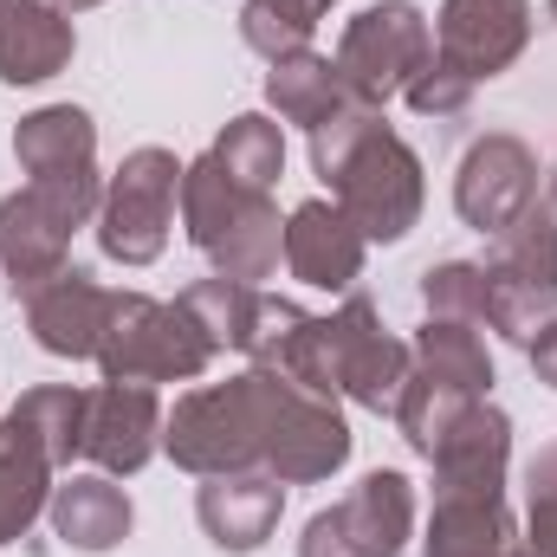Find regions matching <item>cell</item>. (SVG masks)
<instances>
[{
  "mask_svg": "<svg viewBox=\"0 0 557 557\" xmlns=\"http://www.w3.org/2000/svg\"><path fill=\"white\" fill-rule=\"evenodd\" d=\"M46 512L72 552H111L131 539V493L111 473H72L65 486H52Z\"/></svg>",
  "mask_w": 557,
  "mask_h": 557,
  "instance_id": "cell-20",
  "label": "cell"
},
{
  "mask_svg": "<svg viewBox=\"0 0 557 557\" xmlns=\"http://www.w3.org/2000/svg\"><path fill=\"white\" fill-rule=\"evenodd\" d=\"M311 169L363 240H403L421 221V156L370 104H344L311 131Z\"/></svg>",
  "mask_w": 557,
  "mask_h": 557,
  "instance_id": "cell-2",
  "label": "cell"
},
{
  "mask_svg": "<svg viewBox=\"0 0 557 557\" xmlns=\"http://www.w3.org/2000/svg\"><path fill=\"white\" fill-rule=\"evenodd\" d=\"M454 208L473 234L499 240L519 214L539 208V156L519 137L493 131L460 156V175H454Z\"/></svg>",
  "mask_w": 557,
  "mask_h": 557,
  "instance_id": "cell-12",
  "label": "cell"
},
{
  "mask_svg": "<svg viewBox=\"0 0 557 557\" xmlns=\"http://www.w3.org/2000/svg\"><path fill=\"white\" fill-rule=\"evenodd\" d=\"M162 403L149 383H98L85 396V460L111 480H131L162 447Z\"/></svg>",
  "mask_w": 557,
  "mask_h": 557,
  "instance_id": "cell-13",
  "label": "cell"
},
{
  "mask_svg": "<svg viewBox=\"0 0 557 557\" xmlns=\"http://www.w3.org/2000/svg\"><path fill=\"white\" fill-rule=\"evenodd\" d=\"M0 7H7V0H0Z\"/></svg>",
  "mask_w": 557,
  "mask_h": 557,
  "instance_id": "cell-35",
  "label": "cell"
},
{
  "mask_svg": "<svg viewBox=\"0 0 557 557\" xmlns=\"http://www.w3.org/2000/svg\"><path fill=\"white\" fill-rule=\"evenodd\" d=\"M409 532H416V486L409 473L376 467L305 525L298 557H396Z\"/></svg>",
  "mask_w": 557,
  "mask_h": 557,
  "instance_id": "cell-11",
  "label": "cell"
},
{
  "mask_svg": "<svg viewBox=\"0 0 557 557\" xmlns=\"http://www.w3.org/2000/svg\"><path fill=\"white\" fill-rule=\"evenodd\" d=\"M214 337L195 324V311L175 298H143V292H111V318L98 337V370L104 383H195L214 363Z\"/></svg>",
  "mask_w": 557,
  "mask_h": 557,
  "instance_id": "cell-6",
  "label": "cell"
},
{
  "mask_svg": "<svg viewBox=\"0 0 557 557\" xmlns=\"http://www.w3.org/2000/svg\"><path fill=\"white\" fill-rule=\"evenodd\" d=\"M104 318H111V292L91 273H78V267H65L59 278H46L39 292H26V331L52 357H98Z\"/></svg>",
  "mask_w": 557,
  "mask_h": 557,
  "instance_id": "cell-16",
  "label": "cell"
},
{
  "mask_svg": "<svg viewBox=\"0 0 557 557\" xmlns=\"http://www.w3.org/2000/svg\"><path fill=\"white\" fill-rule=\"evenodd\" d=\"M267 104L278 111V124L318 131L324 117H337V111L357 104V98H350L337 59H324V52L305 46V52H292V59H273V72H267Z\"/></svg>",
  "mask_w": 557,
  "mask_h": 557,
  "instance_id": "cell-21",
  "label": "cell"
},
{
  "mask_svg": "<svg viewBox=\"0 0 557 557\" xmlns=\"http://www.w3.org/2000/svg\"><path fill=\"white\" fill-rule=\"evenodd\" d=\"M234 182H247V188H260V195H273L278 175H285V131H278L273 117H260V111H247V117H234L214 149H208Z\"/></svg>",
  "mask_w": 557,
  "mask_h": 557,
  "instance_id": "cell-24",
  "label": "cell"
},
{
  "mask_svg": "<svg viewBox=\"0 0 557 557\" xmlns=\"http://www.w3.org/2000/svg\"><path fill=\"white\" fill-rule=\"evenodd\" d=\"M175 201H182V162L162 143H143L124 156V169L104 182L98 201V247L117 267H149L169 234H175Z\"/></svg>",
  "mask_w": 557,
  "mask_h": 557,
  "instance_id": "cell-8",
  "label": "cell"
},
{
  "mask_svg": "<svg viewBox=\"0 0 557 557\" xmlns=\"http://www.w3.org/2000/svg\"><path fill=\"white\" fill-rule=\"evenodd\" d=\"M311 33H318V13H311L305 0H247V7H240V39H247L267 65L305 52Z\"/></svg>",
  "mask_w": 557,
  "mask_h": 557,
  "instance_id": "cell-26",
  "label": "cell"
},
{
  "mask_svg": "<svg viewBox=\"0 0 557 557\" xmlns=\"http://www.w3.org/2000/svg\"><path fill=\"white\" fill-rule=\"evenodd\" d=\"M525 493H532V512H525V552L532 557H557V441L539 447V460L525 467Z\"/></svg>",
  "mask_w": 557,
  "mask_h": 557,
  "instance_id": "cell-28",
  "label": "cell"
},
{
  "mask_svg": "<svg viewBox=\"0 0 557 557\" xmlns=\"http://www.w3.org/2000/svg\"><path fill=\"white\" fill-rule=\"evenodd\" d=\"M480 273H486V324L499 337H512V344H532L557 318V208L552 201L519 214L493 240Z\"/></svg>",
  "mask_w": 557,
  "mask_h": 557,
  "instance_id": "cell-7",
  "label": "cell"
},
{
  "mask_svg": "<svg viewBox=\"0 0 557 557\" xmlns=\"http://www.w3.org/2000/svg\"><path fill=\"white\" fill-rule=\"evenodd\" d=\"M162 454L195 480L273 473L278 486H311L350 460V428L337 403L285 383L273 370H247V376L188 389L162 416Z\"/></svg>",
  "mask_w": 557,
  "mask_h": 557,
  "instance_id": "cell-1",
  "label": "cell"
},
{
  "mask_svg": "<svg viewBox=\"0 0 557 557\" xmlns=\"http://www.w3.org/2000/svg\"><path fill=\"white\" fill-rule=\"evenodd\" d=\"M421 305H428V318L486 324V273L473 260H441L421 273Z\"/></svg>",
  "mask_w": 557,
  "mask_h": 557,
  "instance_id": "cell-27",
  "label": "cell"
},
{
  "mask_svg": "<svg viewBox=\"0 0 557 557\" xmlns=\"http://www.w3.org/2000/svg\"><path fill=\"white\" fill-rule=\"evenodd\" d=\"M52 7H65V13H85V7H98V0H52Z\"/></svg>",
  "mask_w": 557,
  "mask_h": 557,
  "instance_id": "cell-30",
  "label": "cell"
},
{
  "mask_svg": "<svg viewBox=\"0 0 557 557\" xmlns=\"http://www.w3.org/2000/svg\"><path fill=\"white\" fill-rule=\"evenodd\" d=\"M13 162L26 182H65V188H104L98 182V124L78 104H46L20 117L13 131Z\"/></svg>",
  "mask_w": 557,
  "mask_h": 557,
  "instance_id": "cell-15",
  "label": "cell"
},
{
  "mask_svg": "<svg viewBox=\"0 0 557 557\" xmlns=\"http://www.w3.org/2000/svg\"><path fill=\"white\" fill-rule=\"evenodd\" d=\"M506 552H512L506 493H434V512H428L416 557H506Z\"/></svg>",
  "mask_w": 557,
  "mask_h": 557,
  "instance_id": "cell-19",
  "label": "cell"
},
{
  "mask_svg": "<svg viewBox=\"0 0 557 557\" xmlns=\"http://www.w3.org/2000/svg\"><path fill=\"white\" fill-rule=\"evenodd\" d=\"M78 33L72 13L52 0H7L0 7V85H46L72 65Z\"/></svg>",
  "mask_w": 557,
  "mask_h": 557,
  "instance_id": "cell-18",
  "label": "cell"
},
{
  "mask_svg": "<svg viewBox=\"0 0 557 557\" xmlns=\"http://www.w3.org/2000/svg\"><path fill=\"white\" fill-rule=\"evenodd\" d=\"M493 389V357L480 324H454V318H428L409 344V383L396 396V428L421 460L441 447V434L467 416L473 403H486Z\"/></svg>",
  "mask_w": 557,
  "mask_h": 557,
  "instance_id": "cell-5",
  "label": "cell"
},
{
  "mask_svg": "<svg viewBox=\"0 0 557 557\" xmlns=\"http://www.w3.org/2000/svg\"><path fill=\"white\" fill-rule=\"evenodd\" d=\"M363 253H370V240L357 234V221L337 201H298L292 208V221H285V273L298 285L350 292L357 273H363Z\"/></svg>",
  "mask_w": 557,
  "mask_h": 557,
  "instance_id": "cell-14",
  "label": "cell"
},
{
  "mask_svg": "<svg viewBox=\"0 0 557 557\" xmlns=\"http://www.w3.org/2000/svg\"><path fill=\"white\" fill-rule=\"evenodd\" d=\"M552 20H557V0H552Z\"/></svg>",
  "mask_w": 557,
  "mask_h": 557,
  "instance_id": "cell-34",
  "label": "cell"
},
{
  "mask_svg": "<svg viewBox=\"0 0 557 557\" xmlns=\"http://www.w3.org/2000/svg\"><path fill=\"white\" fill-rule=\"evenodd\" d=\"M52 473H59V467H52L13 421H0V545L26 539V525L46 512Z\"/></svg>",
  "mask_w": 557,
  "mask_h": 557,
  "instance_id": "cell-23",
  "label": "cell"
},
{
  "mask_svg": "<svg viewBox=\"0 0 557 557\" xmlns=\"http://www.w3.org/2000/svg\"><path fill=\"white\" fill-rule=\"evenodd\" d=\"M552 208H557V162H552Z\"/></svg>",
  "mask_w": 557,
  "mask_h": 557,
  "instance_id": "cell-32",
  "label": "cell"
},
{
  "mask_svg": "<svg viewBox=\"0 0 557 557\" xmlns=\"http://www.w3.org/2000/svg\"><path fill=\"white\" fill-rule=\"evenodd\" d=\"M428 52H434V26L421 20L416 0H376V7H363V13L344 26V39H337V72H344V85H350L357 104L383 111L389 98H403V91L416 85V72L428 65Z\"/></svg>",
  "mask_w": 557,
  "mask_h": 557,
  "instance_id": "cell-10",
  "label": "cell"
},
{
  "mask_svg": "<svg viewBox=\"0 0 557 557\" xmlns=\"http://www.w3.org/2000/svg\"><path fill=\"white\" fill-rule=\"evenodd\" d=\"M506 557H532V552H506Z\"/></svg>",
  "mask_w": 557,
  "mask_h": 557,
  "instance_id": "cell-33",
  "label": "cell"
},
{
  "mask_svg": "<svg viewBox=\"0 0 557 557\" xmlns=\"http://www.w3.org/2000/svg\"><path fill=\"white\" fill-rule=\"evenodd\" d=\"M285 512V486L273 473H214L195 493V519L221 552H260Z\"/></svg>",
  "mask_w": 557,
  "mask_h": 557,
  "instance_id": "cell-17",
  "label": "cell"
},
{
  "mask_svg": "<svg viewBox=\"0 0 557 557\" xmlns=\"http://www.w3.org/2000/svg\"><path fill=\"white\" fill-rule=\"evenodd\" d=\"M85 396L91 389H72V383H46V389H26L13 409L0 421H13L59 473L72 467V460H85Z\"/></svg>",
  "mask_w": 557,
  "mask_h": 557,
  "instance_id": "cell-22",
  "label": "cell"
},
{
  "mask_svg": "<svg viewBox=\"0 0 557 557\" xmlns=\"http://www.w3.org/2000/svg\"><path fill=\"white\" fill-rule=\"evenodd\" d=\"M182 227L214 273L240 278V285L273 278L285 260V221H278L273 195L234 182L214 156L182 169Z\"/></svg>",
  "mask_w": 557,
  "mask_h": 557,
  "instance_id": "cell-4",
  "label": "cell"
},
{
  "mask_svg": "<svg viewBox=\"0 0 557 557\" xmlns=\"http://www.w3.org/2000/svg\"><path fill=\"white\" fill-rule=\"evenodd\" d=\"M104 188H65V182H26L20 195L0 201V273L13 292H39L46 278L65 273L72 234L98 214Z\"/></svg>",
  "mask_w": 557,
  "mask_h": 557,
  "instance_id": "cell-9",
  "label": "cell"
},
{
  "mask_svg": "<svg viewBox=\"0 0 557 557\" xmlns=\"http://www.w3.org/2000/svg\"><path fill=\"white\" fill-rule=\"evenodd\" d=\"M525 350H532V370H539V383H552V389H557V318L539 331V337H532V344H525Z\"/></svg>",
  "mask_w": 557,
  "mask_h": 557,
  "instance_id": "cell-29",
  "label": "cell"
},
{
  "mask_svg": "<svg viewBox=\"0 0 557 557\" xmlns=\"http://www.w3.org/2000/svg\"><path fill=\"white\" fill-rule=\"evenodd\" d=\"M532 39V0H441L434 52L403 91L421 117H460L486 78H499Z\"/></svg>",
  "mask_w": 557,
  "mask_h": 557,
  "instance_id": "cell-3",
  "label": "cell"
},
{
  "mask_svg": "<svg viewBox=\"0 0 557 557\" xmlns=\"http://www.w3.org/2000/svg\"><path fill=\"white\" fill-rule=\"evenodd\" d=\"M182 305L214 337V350H247V331H253V311H260V285H240V278L214 273V278H195L182 292Z\"/></svg>",
  "mask_w": 557,
  "mask_h": 557,
  "instance_id": "cell-25",
  "label": "cell"
},
{
  "mask_svg": "<svg viewBox=\"0 0 557 557\" xmlns=\"http://www.w3.org/2000/svg\"><path fill=\"white\" fill-rule=\"evenodd\" d=\"M305 7H311V13H318V20H324V13H331V7H337V0H305Z\"/></svg>",
  "mask_w": 557,
  "mask_h": 557,
  "instance_id": "cell-31",
  "label": "cell"
}]
</instances>
